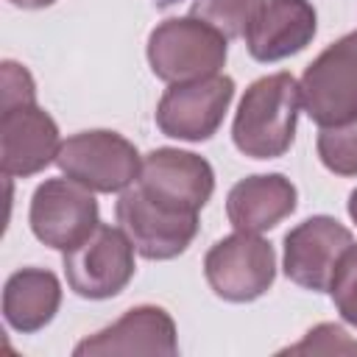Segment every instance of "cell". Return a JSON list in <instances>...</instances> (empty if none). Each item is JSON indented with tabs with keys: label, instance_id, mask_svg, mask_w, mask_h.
<instances>
[{
	"label": "cell",
	"instance_id": "2e32d148",
	"mask_svg": "<svg viewBox=\"0 0 357 357\" xmlns=\"http://www.w3.org/2000/svg\"><path fill=\"white\" fill-rule=\"evenodd\" d=\"M61 304V284L53 271L22 268L6 279L3 287V318L11 329L33 335L45 329Z\"/></svg>",
	"mask_w": 357,
	"mask_h": 357
},
{
	"label": "cell",
	"instance_id": "7c38bea8",
	"mask_svg": "<svg viewBox=\"0 0 357 357\" xmlns=\"http://www.w3.org/2000/svg\"><path fill=\"white\" fill-rule=\"evenodd\" d=\"M59 126L36 103L0 109V167L11 176H33L59 156Z\"/></svg>",
	"mask_w": 357,
	"mask_h": 357
},
{
	"label": "cell",
	"instance_id": "8992f818",
	"mask_svg": "<svg viewBox=\"0 0 357 357\" xmlns=\"http://www.w3.org/2000/svg\"><path fill=\"white\" fill-rule=\"evenodd\" d=\"M134 243L120 226L98 223L95 231L64 251V276L81 298H112L134 279Z\"/></svg>",
	"mask_w": 357,
	"mask_h": 357
},
{
	"label": "cell",
	"instance_id": "9a60e30c",
	"mask_svg": "<svg viewBox=\"0 0 357 357\" xmlns=\"http://www.w3.org/2000/svg\"><path fill=\"white\" fill-rule=\"evenodd\" d=\"M296 184L282 173H259L237 181L226 195V215L237 231H268L296 212Z\"/></svg>",
	"mask_w": 357,
	"mask_h": 357
},
{
	"label": "cell",
	"instance_id": "4fadbf2b",
	"mask_svg": "<svg viewBox=\"0 0 357 357\" xmlns=\"http://www.w3.org/2000/svg\"><path fill=\"white\" fill-rule=\"evenodd\" d=\"M178 351L176 324L173 318L153 304H139L126 310L112 326L84 337L73 354L95 357V354H159L173 357Z\"/></svg>",
	"mask_w": 357,
	"mask_h": 357
},
{
	"label": "cell",
	"instance_id": "44dd1931",
	"mask_svg": "<svg viewBox=\"0 0 357 357\" xmlns=\"http://www.w3.org/2000/svg\"><path fill=\"white\" fill-rule=\"evenodd\" d=\"M17 103H36V84L31 73L17 61H3L0 67V109Z\"/></svg>",
	"mask_w": 357,
	"mask_h": 357
},
{
	"label": "cell",
	"instance_id": "ffe728a7",
	"mask_svg": "<svg viewBox=\"0 0 357 357\" xmlns=\"http://www.w3.org/2000/svg\"><path fill=\"white\" fill-rule=\"evenodd\" d=\"M290 354H349L357 351V340L349 337V332L337 324H318L315 329H310L304 335L301 343L284 349Z\"/></svg>",
	"mask_w": 357,
	"mask_h": 357
},
{
	"label": "cell",
	"instance_id": "5bb4252c",
	"mask_svg": "<svg viewBox=\"0 0 357 357\" xmlns=\"http://www.w3.org/2000/svg\"><path fill=\"white\" fill-rule=\"evenodd\" d=\"M315 31L318 14L310 0H265L245 33V45L257 61H282L301 53L315 39Z\"/></svg>",
	"mask_w": 357,
	"mask_h": 357
},
{
	"label": "cell",
	"instance_id": "ac0fdd59",
	"mask_svg": "<svg viewBox=\"0 0 357 357\" xmlns=\"http://www.w3.org/2000/svg\"><path fill=\"white\" fill-rule=\"evenodd\" d=\"M318 156L335 176H357V117L318 134Z\"/></svg>",
	"mask_w": 357,
	"mask_h": 357
},
{
	"label": "cell",
	"instance_id": "ba28073f",
	"mask_svg": "<svg viewBox=\"0 0 357 357\" xmlns=\"http://www.w3.org/2000/svg\"><path fill=\"white\" fill-rule=\"evenodd\" d=\"M31 231L39 243L70 251L84 243L98 220V201L89 187L78 184L75 178H47L36 187L31 198Z\"/></svg>",
	"mask_w": 357,
	"mask_h": 357
},
{
	"label": "cell",
	"instance_id": "3957f363",
	"mask_svg": "<svg viewBox=\"0 0 357 357\" xmlns=\"http://www.w3.org/2000/svg\"><path fill=\"white\" fill-rule=\"evenodd\" d=\"M56 165L64 176L92 192H123L139 178L142 156L123 134L95 128L67 137L59 148Z\"/></svg>",
	"mask_w": 357,
	"mask_h": 357
},
{
	"label": "cell",
	"instance_id": "277c9868",
	"mask_svg": "<svg viewBox=\"0 0 357 357\" xmlns=\"http://www.w3.org/2000/svg\"><path fill=\"white\" fill-rule=\"evenodd\" d=\"M301 106L321 128L357 117V31L321 50L304 70Z\"/></svg>",
	"mask_w": 357,
	"mask_h": 357
},
{
	"label": "cell",
	"instance_id": "52a82bcc",
	"mask_svg": "<svg viewBox=\"0 0 357 357\" xmlns=\"http://www.w3.org/2000/svg\"><path fill=\"white\" fill-rule=\"evenodd\" d=\"M204 273L212 293L223 301H254L265 296L276 279V254L259 234L234 231L206 251Z\"/></svg>",
	"mask_w": 357,
	"mask_h": 357
},
{
	"label": "cell",
	"instance_id": "8fae6325",
	"mask_svg": "<svg viewBox=\"0 0 357 357\" xmlns=\"http://www.w3.org/2000/svg\"><path fill=\"white\" fill-rule=\"evenodd\" d=\"M137 184L156 201H165L187 212H201L212 198L215 170L204 156L192 151L156 148L142 156Z\"/></svg>",
	"mask_w": 357,
	"mask_h": 357
},
{
	"label": "cell",
	"instance_id": "d6986e66",
	"mask_svg": "<svg viewBox=\"0 0 357 357\" xmlns=\"http://www.w3.org/2000/svg\"><path fill=\"white\" fill-rule=\"evenodd\" d=\"M329 296L346 324L357 329V243L346 248L329 284Z\"/></svg>",
	"mask_w": 357,
	"mask_h": 357
},
{
	"label": "cell",
	"instance_id": "9c48e42d",
	"mask_svg": "<svg viewBox=\"0 0 357 357\" xmlns=\"http://www.w3.org/2000/svg\"><path fill=\"white\" fill-rule=\"evenodd\" d=\"M234 98V81L229 75H209L184 84H170L156 106V126L165 137L184 142L209 139Z\"/></svg>",
	"mask_w": 357,
	"mask_h": 357
},
{
	"label": "cell",
	"instance_id": "6da1fadb",
	"mask_svg": "<svg viewBox=\"0 0 357 357\" xmlns=\"http://www.w3.org/2000/svg\"><path fill=\"white\" fill-rule=\"evenodd\" d=\"M301 109V86L290 73L257 78L240 98L231 139L243 156L279 159L296 139V120Z\"/></svg>",
	"mask_w": 357,
	"mask_h": 357
},
{
	"label": "cell",
	"instance_id": "7402d4cb",
	"mask_svg": "<svg viewBox=\"0 0 357 357\" xmlns=\"http://www.w3.org/2000/svg\"><path fill=\"white\" fill-rule=\"evenodd\" d=\"M8 3H14V6H20V8H47V6H53L56 0H8Z\"/></svg>",
	"mask_w": 357,
	"mask_h": 357
},
{
	"label": "cell",
	"instance_id": "603a6c76",
	"mask_svg": "<svg viewBox=\"0 0 357 357\" xmlns=\"http://www.w3.org/2000/svg\"><path fill=\"white\" fill-rule=\"evenodd\" d=\"M349 218L357 223V190H351V195H349Z\"/></svg>",
	"mask_w": 357,
	"mask_h": 357
},
{
	"label": "cell",
	"instance_id": "7a4b0ae2",
	"mask_svg": "<svg viewBox=\"0 0 357 357\" xmlns=\"http://www.w3.org/2000/svg\"><path fill=\"white\" fill-rule=\"evenodd\" d=\"M229 56V39L198 17H170L148 36V64L156 78L184 84L218 75Z\"/></svg>",
	"mask_w": 357,
	"mask_h": 357
},
{
	"label": "cell",
	"instance_id": "30bf717a",
	"mask_svg": "<svg viewBox=\"0 0 357 357\" xmlns=\"http://www.w3.org/2000/svg\"><path fill=\"white\" fill-rule=\"evenodd\" d=\"M351 243L354 237L340 220L312 215L284 234V276L304 290L329 293L337 262Z\"/></svg>",
	"mask_w": 357,
	"mask_h": 357
},
{
	"label": "cell",
	"instance_id": "5b68a950",
	"mask_svg": "<svg viewBox=\"0 0 357 357\" xmlns=\"http://www.w3.org/2000/svg\"><path fill=\"white\" fill-rule=\"evenodd\" d=\"M114 215L137 254L145 259H173L184 254L198 234V212L156 201L137 181L120 192Z\"/></svg>",
	"mask_w": 357,
	"mask_h": 357
},
{
	"label": "cell",
	"instance_id": "e0dca14e",
	"mask_svg": "<svg viewBox=\"0 0 357 357\" xmlns=\"http://www.w3.org/2000/svg\"><path fill=\"white\" fill-rule=\"evenodd\" d=\"M262 6L265 0H192L190 14L218 28L226 39H240L248 33Z\"/></svg>",
	"mask_w": 357,
	"mask_h": 357
}]
</instances>
